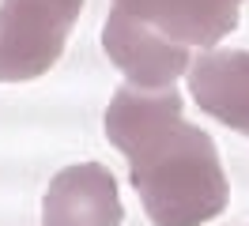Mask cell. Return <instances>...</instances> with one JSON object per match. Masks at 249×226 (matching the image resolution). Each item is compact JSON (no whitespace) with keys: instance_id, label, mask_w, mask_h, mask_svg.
<instances>
[{"instance_id":"cell-6","label":"cell","mask_w":249,"mask_h":226,"mask_svg":"<svg viewBox=\"0 0 249 226\" xmlns=\"http://www.w3.org/2000/svg\"><path fill=\"white\" fill-rule=\"evenodd\" d=\"M185 75L193 102L208 117L249 136V49H208Z\"/></svg>"},{"instance_id":"cell-1","label":"cell","mask_w":249,"mask_h":226,"mask_svg":"<svg viewBox=\"0 0 249 226\" xmlns=\"http://www.w3.org/2000/svg\"><path fill=\"white\" fill-rule=\"evenodd\" d=\"M181 94L117 87L106 109V139L128 158L132 185L155 226H200L223 215L231 185L215 139L181 117Z\"/></svg>"},{"instance_id":"cell-3","label":"cell","mask_w":249,"mask_h":226,"mask_svg":"<svg viewBox=\"0 0 249 226\" xmlns=\"http://www.w3.org/2000/svg\"><path fill=\"white\" fill-rule=\"evenodd\" d=\"M113 12L185 49H215L238 27V0H113Z\"/></svg>"},{"instance_id":"cell-5","label":"cell","mask_w":249,"mask_h":226,"mask_svg":"<svg viewBox=\"0 0 249 226\" xmlns=\"http://www.w3.org/2000/svg\"><path fill=\"white\" fill-rule=\"evenodd\" d=\"M124 208L106 166H64L42 200V226H121Z\"/></svg>"},{"instance_id":"cell-2","label":"cell","mask_w":249,"mask_h":226,"mask_svg":"<svg viewBox=\"0 0 249 226\" xmlns=\"http://www.w3.org/2000/svg\"><path fill=\"white\" fill-rule=\"evenodd\" d=\"M83 0H0V83L46 75L64 53Z\"/></svg>"},{"instance_id":"cell-4","label":"cell","mask_w":249,"mask_h":226,"mask_svg":"<svg viewBox=\"0 0 249 226\" xmlns=\"http://www.w3.org/2000/svg\"><path fill=\"white\" fill-rule=\"evenodd\" d=\"M102 49L128 75V87H140V90L174 87V79L185 75L189 64H193V53L185 45H174L166 38H159V34H151L140 23H132L121 12H109L106 27H102Z\"/></svg>"}]
</instances>
